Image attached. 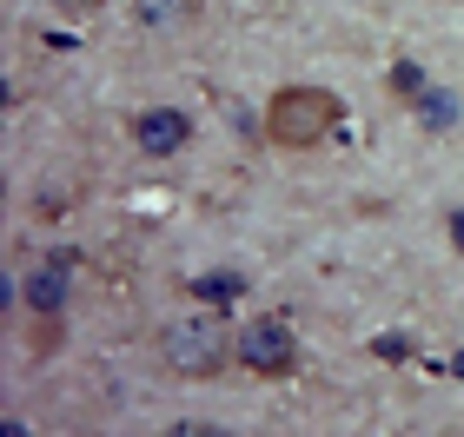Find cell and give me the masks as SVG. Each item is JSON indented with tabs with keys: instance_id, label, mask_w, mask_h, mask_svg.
Instances as JSON below:
<instances>
[{
	"instance_id": "3957f363",
	"label": "cell",
	"mask_w": 464,
	"mask_h": 437,
	"mask_svg": "<svg viewBox=\"0 0 464 437\" xmlns=\"http://www.w3.org/2000/svg\"><path fill=\"white\" fill-rule=\"evenodd\" d=\"M239 365L252 371V378H292L299 371V331H292L285 318H252V325H239Z\"/></svg>"
},
{
	"instance_id": "7a4b0ae2",
	"label": "cell",
	"mask_w": 464,
	"mask_h": 437,
	"mask_svg": "<svg viewBox=\"0 0 464 437\" xmlns=\"http://www.w3.org/2000/svg\"><path fill=\"white\" fill-rule=\"evenodd\" d=\"M345 100L332 87H279L266 100V139L285 146V153H312L332 127H339Z\"/></svg>"
},
{
	"instance_id": "ba28073f",
	"label": "cell",
	"mask_w": 464,
	"mask_h": 437,
	"mask_svg": "<svg viewBox=\"0 0 464 437\" xmlns=\"http://www.w3.org/2000/svg\"><path fill=\"white\" fill-rule=\"evenodd\" d=\"M392 87L405 93V100H418V93H425V73H418L411 60H405V67H392Z\"/></svg>"
},
{
	"instance_id": "8992f818",
	"label": "cell",
	"mask_w": 464,
	"mask_h": 437,
	"mask_svg": "<svg viewBox=\"0 0 464 437\" xmlns=\"http://www.w3.org/2000/svg\"><path fill=\"white\" fill-rule=\"evenodd\" d=\"M193 14H199V0H133V20H140V27H153V33L186 27Z\"/></svg>"
},
{
	"instance_id": "277c9868",
	"label": "cell",
	"mask_w": 464,
	"mask_h": 437,
	"mask_svg": "<svg viewBox=\"0 0 464 437\" xmlns=\"http://www.w3.org/2000/svg\"><path fill=\"white\" fill-rule=\"evenodd\" d=\"M73 259L80 252H53V259H40L27 279H20V305L34 311V318H60L73 299Z\"/></svg>"
},
{
	"instance_id": "5b68a950",
	"label": "cell",
	"mask_w": 464,
	"mask_h": 437,
	"mask_svg": "<svg viewBox=\"0 0 464 437\" xmlns=\"http://www.w3.org/2000/svg\"><path fill=\"white\" fill-rule=\"evenodd\" d=\"M186 139H193V119H186L179 107H146L133 119V146H140V153H153V159L186 153Z\"/></svg>"
},
{
	"instance_id": "6da1fadb",
	"label": "cell",
	"mask_w": 464,
	"mask_h": 437,
	"mask_svg": "<svg viewBox=\"0 0 464 437\" xmlns=\"http://www.w3.org/2000/svg\"><path fill=\"white\" fill-rule=\"evenodd\" d=\"M232 345H239V338L226 331V318L213 305H206V311H179V318L160 331V358H166L173 378H219V371L239 358Z\"/></svg>"
},
{
	"instance_id": "30bf717a",
	"label": "cell",
	"mask_w": 464,
	"mask_h": 437,
	"mask_svg": "<svg viewBox=\"0 0 464 437\" xmlns=\"http://www.w3.org/2000/svg\"><path fill=\"white\" fill-rule=\"evenodd\" d=\"M445 233H451V245H458V252H464V205H458V213L445 219Z\"/></svg>"
},
{
	"instance_id": "52a82bcc",
	"label": "cell",
	"mask_w": 464,
	"mask_h": 437,
	"mask_svg": "<svg viewBox=\"0 0 464 437\" xmlns=\"http://www.w3.org/2000/svg\"><path fill=\"white\" fill-rule=\"evenodd\" d=\"M411 113H418V127H431V133H445V127H451V119H458V100H451L445 87H425V93H418V100H411Z\"/></svg>"
},
{
	"instance_id": "9c48e42d",
	"label": "cell",
	"mask_w": 464,
	"mask_h": 437,
	"mask_svg": "<svg viewBox=\"0 0 464 437\" xmlns=\"http://www.w3.org/2000/svg\"><path fill=\"white\" fill-rule=\"evenodd\" d=\"M47 7H60L67 20H87V14H100V7H107V0H47Z\"/></svg>"
}]
</instances>
